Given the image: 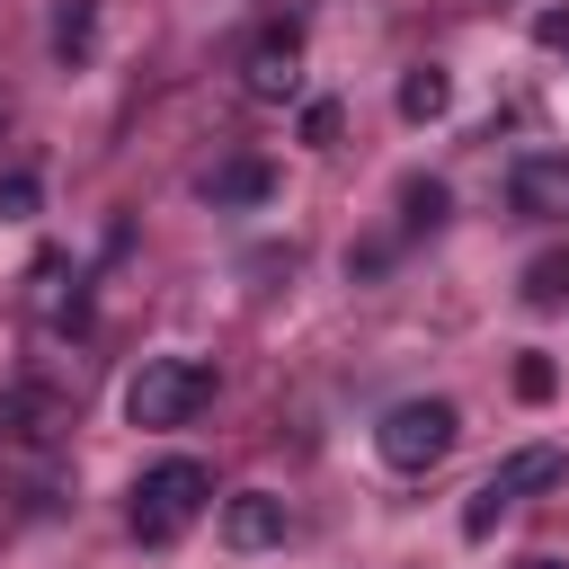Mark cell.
Wrapping results in <instances>:
<instances>
[{"mask_svg":"<svg viewBox=\"0 0 569 569\" xmlns=\"http://www.w3.org/2000/svg\"><path fill=\"white\" fill-rule=\"evenodd\" d=\"M36 213V169H0V222H27Z\"/></svg>","mask_w":569,"mask_h":569,"instance_id":"e0dca14e","label":"cell"},{"mask_svg":"<svg viewBox=\"0 0 569 569\" xmlns=\"http://www.w3.org/2000/svg\"><path fill=\"white\" fill-rule=\"evenodd\" d=\"M204 400H213V365H196V356H142V373L124 382L133 427H187Z\"/></svg>","mask_w":569,"mask_h":569,"instance_id":"7a4b0ae2","label":"cell"},{"mask_svg":"<svg viewBox=\"0 0 569 569\" xmlns=\"http://www.w3.org/2000/svg\"><path fill=\"white\" fill-rule=\"evenodd\" d=\"M27 284H36V293H27V302H36V320H53V329H80V320H89V293H80V267H71L62 249H44V258L27 267Z\"/></svg>","mask_w":569,"mask_h":569,"instance_id":"277c9868","label":"cell"},{"mask_svg":"<svg viewBox=\"0 0 569 569\" xmlns=\"http://www.w3.org/2000/svg\"><path fill=\"white\" fill-rule=\"evenodd\" d=\"M525 569H569V560H525Z\"/></svg>","mask_w":569,"mask_h":569,"instance_id":"ffe728a7","label":"cell"},{"mask_svg":"<svg viewBox=\"0 0 569 569\" xmlns=\"http://www.w3.org/2000/svg\"><path fill=\"white\" fill-rule=\"evenodd\" d=\"M222 542H231V551H276V542H284V498H276V489H240V498L222 507Z\"/></svg>","mask_w":569,"mask_h":569,"instance_id":"8992f818","label":"cell"},{"mask_svg":"<svg viewBox=\"0 0 569 569\" xmlns=\"http://www.w3.org/2000/svg\"><path fill=\"white\" fill-rule=\"evenodd\" d=\"M498 516H507V498L480 480V489H471V507H462V533H471V542H489V533H498Z\"/></svg>","mask_w":569,"mask_h":569,"instance_id":"2e32d148","label":"cell"},{"mask_svg":"<svg viewBox=\"0 0 569 569\" xmlns=\"http://www.w3.org/2000/svg\"><path fill=\"white\" fill-rule=\"evenodd\" d=\"M338 133H347V116H338V98H311V107H302V142H311V151H329Z\"/></svg>","mask_w":569,"mask_h":569,"instance_id":"9a60e30c","label":"cell"},{"mask_svg":"<svg viewBox=\"0 0 569 569\" xmlns=\"http://www.w3.org/2000/svg\"><path fill=\"white\" fill-rule=\"evenodd\" d=\"M560 471H569V462H560V445H516V453L489 471V489L516 507V498H533V489H560Z\"/></svg>","mask_w":569,"mask_h":569,"instance_id":"52a82bcc","label":"cell"},{"mask_svg":"<svg viewBox=\"0 0 569 569\" xmlns=\"http://www.w3.org/2000/svg\"><path fill=\"white\" fill-rule=\"evenodd\" d=\"M525 302H533V311H551V302H569V249H542V258L525 267Z\"/></svg>","mask_w":569,"mask_h":569,"instance_id":"4fadbf2b","label":"cell"},{"mask_svg":"<svg viewBox=\"0 0 569 569\" xmlns=\"http://www.w3.org/2000/svg\"><path fill=\"white\" fill-rule=\"evenodd\" d=\"M276 196V169L267 160H222L204 169V204H267Z\"/></svg>","mask_w":569,"mask_h":569,"instance_id":"30bf717a","label":"cell"},{"mask_svg":"<svg viewBox=\"0 0 569 569\" xmlns=\"http://www.w3.org/2000/svg\"><path fill=\"white\" fill-rule=\"evenodd\" d=\"M516 213H569V151L516 160Z\"/></svg>","mask_w":569,"mask_h":569,"instance_id":"9c48e42d","label":"cell"},{"mask_svg":"<svg viewBox=\"0 0 569 569\" xmlns=\"http://www.w3.org/2000/svg\"><path fill=\"white\" fill-rule=\"evenodd\" d=\"M204 498H213V471H204L196 453H169V462H151V471L133 480L124 525H133V542H178V533L204 516Z\"/></svg>","mask_w":569,"mask_h":569,"instance_id":"6da1fadb","label":"cell"},{"mask_svg":"<svg viewBox=\"0 0 569 569\" xmlns=\"http://www.w3.org/2000/svg\"><path fill=\"white\" fill-rule=\"evenodd\" d=\"M53 427H62V400H53L44 382L0 391V445H36V436H53Z\"/></svg>","mask_w":569,"mask_h":569,"instance_id":"ba28073f","label":"cell"},{"mask_svg":"<svg viewBox=\"0 0 569 569\" xmlns=\"http://www.w3.org/2000/svg\"><path fill=\"white\" fill-rule=\"evenodd\" d=\"M551 382H560L551 356H516V391H525V400H551Z\"/></svg>","mask_w":569,"mask_h":569,"instance_id":"ac0fdd59","label":"cell"},{"mask_svg":"<svg viewBox=\"0 0 569 569\" xmlns=\"http://www.w3.org/2000/svg\"><path fill=\"white\" fill-rule=\"evenodd\" d=\"M445 107H453V80H445L436 62H418V71L400 80V116H409V124H436Z\"/></svg>","mask_w":569,"mask_h":569,"instance_id":"8fae6325","label":"cell"},{"mask_svg":"<svg viewBox=\"0 0 569 569\" xmlns=\"http://www.w3.org/2000/svg\"><path fill=\"white\" fill-rule=\"evenodd\" d=\"M240 80H249V98H267V107H276V98H293V89H302V36H293V27L258 36V44H249V71H240Z\"/></svg>","mask_w":569,"mask_h":569,"instance_id":"5b68a950","label":"cell"},{"mask_svg":"<svg viewBox=\"0 0 569 569\" xmlns=\"http://www.w3.org/2000/svg\"><path fill=\"white\" fill-rule=\"evenodd\" d=\"M453 436H462V409H453V400H400V409H382L373 453H382L391 471H436V462L453 453Z\"/></svg>","mask_w":569,"mask_h":569,"instance_id":"3957f363","label":"cell"},{"mask_svg":"<svg viewBox=\"0 0 569 569\" xmlns=\"http://www.w3.org/2000/svg\"><path fill=\"white\" fill-rule=\"evenodd\" d=\"M533 44H551V53H569V9H542V18H533Z\"/></svg>","mask_w":569,"mask_h":569,"instance_id":"d6986e66","label":"cell"},{"mask_svg":"<svg viewBox=\"0 0 569 569\" xmlns=\"http://www.w3.org/2000/svg\"><path fill=\"white\" fill-rule=\"evenodd\" d=\"M400 222H409V231H436V222H445V187H436V178H409V187H400Z\"/></svg>","mask_w":569,"mask_h":569,"instance_id":"5bb4252c","label":"cell"},{"mask_svg":"<svg viewBox=\"0 0 569 569\" xmlns=\"http://www.w3.org/2000/svg\"><path fill=\"white\" fill-rule=\"evenodd\" d=\"M89 44H98V0H53V53L89 62Z\"/></svg>","mask_w":569,"mask_h":569,"instance_id":"7c38bea8","label":"cell"}]
</instances>
